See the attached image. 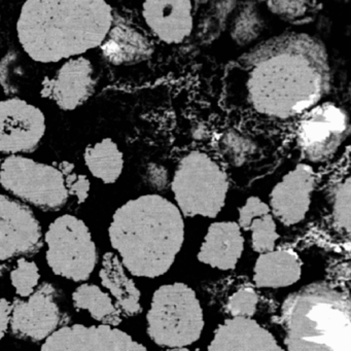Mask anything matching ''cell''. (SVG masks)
<instances>
[{
    "mask_svg": "<svg viewBox=\"0 0 351 351\" xmlns=\"http://www.w3.org/2000/svg\"><path fill=\"white\" fill-rule=\"evenodd\" d=\"M236 79L241 97L256 112L289 119L315 106L328 91V55L312 36L283 34L240 59Z\"/></svg>",
    "mask_w": 351,
    "mask_h": 351,
    "instance_id": "6da1fadb",
    "label": "cell"
},
{
    "mask_svg": "<svg viewBox=\"0 0 351 351\" xmlns=\"http://www.w3.org/2000/svg\"><path fill=\"white\" fill-rule=\"evenodd\" d=\"M95 87L93 66L81 57L65 62L52 79L46 77L40 95L54 101L62 110H73L90 99Z\"/></svg>",
    "mask_w": 351,
    "mask_h": 351,
    "instance_id": "5bb4252c",
    "label": "cell"
},
{
    "mask_svg": "<svg viewBox=\"0 0 351 351\" xmlns=\"http://www.w3.org/2000/svg\"><path fill=\"white\" fill-rule=\"evenodd\" d=\"M46 261L53 274L73 282H85L98 264V250L83 219L73 215L56 217L44 235Z\"/></svg>",
    "mask_w": 351,
    "mask_h": 351,
    "instance_id": "8992f818",
    "label": "cell"
},
{
    "mask_svg": "<svg viewBox=\"0 0 351 351\" xmlns=\"http://www.w3.org/2000/svg\"><path fill=\"white\" fill-rule=\"evenodd\" d=\"M12 287L19 298H27L40 285V273L38 264L26 256L18 258L15 268L10 273Z\"/></svg>",
    "mask_w": 351,
    "mask_h": 351,
    "instance_id": "cb8c5ba5",
    "label": "cell"
},
{
    "mask_svg": "<svg viewBox=\"0 0 351 351\" xmlns=\"http://www.w3.org/2000/svg\"><path fill=\"white\" fill-rule=\"evenodd\" d=\"M213 351L282 350L274 337L254 320L245 316H234L226 320L208 347Z\"/></svg>",
    "mask_w": 351,
    "mask_h": 351,
    "instance_id": "e0dca14e",
    "label": "cell"
},
{
    "mask_svg": "<svg viewBox=\"0 0 351 351\" xmlns=\"http://www.w3.org/2000/svg\"><path fill=\"white\" fill-rule=\"evenodd\" d=\"M282 322L289 350L351 349L350 301L330 285L316 283L289 295Z\"/></svg>",
    "mask_w": 351,
    "mask_h": 351,
    "instance_id": "277c9868",
    "label": "cell"
},
{
    "mask_svg": "<svg viewBox=\"0 0 351 351\" xmlns=\"http://www.w3.org/2000/svg\"><path fill=\"white\" fill-rule=\"evenodd\" d=\"M172 190L186 217H215L225 204L227 176L208 156L193 152L180 161Z\"/></svg>",
    "mask_w": 351,
    "mask_h": 351,
    "instance_id": "52a82bcc",
    "label": "cell"
},
{
    "mask_svg": "<svg viewBox=\"0 0 351 351\" xmlns=\"http://www.w3.org/2000/svg\"><path fill=\"white\" fill-rule=\"evenodd\" d=\"M118 254L106 252L99 270L100 282L108 291L122 314L134 316L141 311V291L127 275Z\"/></svg>",
    "mask_w": 351,
    "mask_h": 351,
    "instance_id": "ffe728a7",
    "label": "cell"
},
{
    "mask_svg": "<svg viewBox=\"0 0 351 351\" xmlns=\"http://www.w3.org/2000/svg\"><path fill=\"white\" fill-rule=\"evenodd\" d=\"M243 242L237 223H213L199 252V261L221 270L233 269L241 256Z\"/></svg>",
    "mask_w": 351,
    "mask_h": 351,
    "instance_id": "ac0fdd59",
    "label": "cell"
},
{
    "mask_svg": "<svg viewBox=\"0 0 351 351\" xmlns=\"http://www.w3.org/2000/svg\"><path fill=\"white\" fill-rule=\"evenodd\" d=\"M19 58L17 53L9 52L0 62V86L5 94H17L19 92L20 73Z\"/></svg>",
    "mask_w": 351,
    "mask_h": 351,
    "instance_id": "83f0119b",
    "label": "cell"
},
{
    "mask_svg": "<svg viewBox=\"0 0 351 351\" xmlns=\"http://www.w3.org/2000/svg\"><path fill=\"white\" fill-rule=\"evenodd\" d=\"M58 169L62 172L65 186L69 196L75 197L77 204H83L89 198L91 182L85 174L75 171V165L71 162L63 161L59 164Z\"/></svg>",
    "mask_w": 351,
    "mask_h": 351,
    "instance_id": "484cf974",
    "label": "cell"
},
{
    "mask_svg": "<svg viewBox=\"0 0 351 351\" xmlns=\"http://www.w3.org/2000/svg\"><path fill=\"white\" fill-rule=\"evenodd\" d=\"M273 11L287 17H298L306 11V0H268Z\"/></svg>",
    "mask_w": 351,
    "mask_h": 351,
    "instance_id": "4dcf8cb0",
    "label": "cell"
},
{
    "mask_svg": "<svg viewBox=\"0 0 351 351\" xmlns=\"http://www.w3.org/2000/svg\"><path fill=\"white\" fill-rule=\"evenodd\" d=\"M313 170L300 164L287 174L271 193V207L275 217L287 226L295 225L305 217L313 192Z\"/></svg>",
    "mask_w": 351,
    "mask_h": 351,
    "instance_id": "9a60e30c",
    "label": "cell"
},
{
    "mask_svg": "<svg viewBox=\"0 0 351 351\" xmlns=\"http://www.w3.org/2000/svg\"><path fill=\"white\" fill-rule=\"evenodd\" d=\"M100 48L108 61L114 65L141 62L153 52L149 40L121 19L112 20V27Z\"/></svg>",
    "mask_w": 351,
    "mask_h": 351,
    "instance_id": "d6986e66",
    "label": "cell"
},
{
    "mask_svg": "<svg viewBox=\"0 0 351 351\" xmlns=\"http://www.w3.org/2000/svg\"><path fill=\"white\" fill-rule=\"evenodd\" d=\"M46 133L42 110L19 98L0 101V153H34Z\"/></svg>",
    "mask_w": 351,
    "mask_h": 351,
    "instance_id": "7c38bea8",
    "label": "cell"
},
{
    "mask_svg": "<svg viewBox=\"0 0 351 351\" xmlns=\"http://www.w3.org/2000/svg\"><path fill=\"white\" fill-rule=\"evenodd\" d=\"M258 298L252 287H242L230 297L227 310L233 316L250 317L256 313Z\"/></svg>",
    "mask_w": 351,
    "mask_h": 351,
    "instance_id": "4316f807",
    "label": "cell"
},
{
    "mask_svg": "<svg viewBox=\"0 0 351 351\" xmlns=\"http://www.w3.org/2000/svg\"><path fill=\"white\" fill-rule=\"evenodd\" d=\"M334 217L337 227L350 232V180L339 186L335 196Z\"/></svg>",
    "mask_w": 351,
    "mask_h": 351,
    "instance_id": "f1b7e54d",
    "label": "cell"
},
{
    "mask_svg": "<svg viewBox=\"0 0 351 351\" xmlns=\"http://www.w3.org/2000/svg\"><path fill=\"white\" fill-rule=\"evenodd\" d=\"M270 208L266 203L262 202L258 197H250L245 205L239 210V227L248 230L254 217H262L269 213Z\"/></svg>",
    "mask_w": 351,
    "mask_h": 351,
    "instance_id": "f546056e",
    "label": "cell"
},
{
    "mask_svg": "<svg viewBox=\"0 0 351 351\" xmlns=\"http://www.w3.org/2000/svg\"><path fill=\"white\" fill-rule=\"evenodd\" d=\"M43 246L42 225L29 205L0 194V263L29 258Z\"/></svg>",
    "mask_w": 351,
    "mask_h": 351,
    "instance_id": "8fae6325",
    "label": "cell"
},
{
    "mask_svg": "<svg viewBox=\"0 0 351 351\" xmlns=\"http://www.w3.org/2000/svg\"><path fill=\"white\" fill-rule=\"evenodd\" d=\"M12 302L5 298H0V341L5 338L10 330Z\"/></svg>",
    "mask_w": 351,
    "mask_h": 351,
    "instance_id": "1f68e13d",
    "label": "cell"
},
{
    "mask_svg": "<svg viewBox=\"0 0 351 351\" xmlns=\"http://www.w3.org/2000/svg\"><path fill=\"white\" fill-rule=\"evenodd\" d=\"M1 162L3 161H1V158H0V166H1Z\"/></svg>",
    "mask_w": 351,
    "mask_h": 351,
    "instance_id": "d6a6232c",
    "label": "cell"
},
{
    "mask_svg": "<svg viewBox=\"0 0 351 351\" xmlns=\"http://www.w3.org/2000/svg\"><path fill=\"white\" fill-rule=\"evenodd\" d=\"M108 237L127 271L153 278L173 264L184 242V221L176 205L147 195L117 209Z\"/></svg>",
    "mask_w": 351,
    "mask_h": 351,
    "instance_id": "3957f363",
    "label": "cell"
},
{
    "mask_svg": "<svg viewBox=\"0 0 351 351\" xmlns=\"http://www.w3.org/2000/svg\"><path fill=\"white\" fill-rule=\"evenodd\" d=\"M0 184L18 200L44 211L60 210L69 198L58 167L20 155L1 162Z\"/></svg>",
    "mask_w": 351,
    "mask_h": 351,
    "instance_id": "ba28073f",
    "label": "cell"
},
{
    "mask_svg": "<svg viewBox=\"0 0 351 351\" xmlns=\"http://www.w3.org/2000/svg\"><path fill=\"white\" fill-rule=\"evenodd\" d=\"M204 326L196 293L184 283L163 285L154 293L147 334L160 346L180 349L196 342Z\"/></svg>",
    "mask_w": 351,
    "mask_h": 351,
    "instance_id": "5b68a950",
    "label": "cell"
},
{
    "mask_svg": "<svg viewBox=\"0 0 351 351\" xmlns=\"http://www.w3.org/2000/svg\"><path fill=\"white\" fill-rule=\"evenodd\" d=\"M73 307L77 311H87L96 322L117 326L122 322V312L110 293L99 285L81 282L71 293Z\"/></svg>",
    "mask_w": 351,
    "mask_h": 351,
    "instance_id": "7402d4cb",
    "label": "cell"
},
{
    "mask_svg": "<svg viewBox=\"0 0 351 351\" xmlns=\"http://www.w3.org/2000/svg\"><path fill=\"white\" fill-rule=\"evenodd\" d=\"M250 229L252 232V247L256 252H267L274 250L279 235L276 233V225L272 215L266 213L260 219H254Z\"/></svg>",
    "mask_w": 351,
    "mask_h": 351,
    "instance_id": "d4e9b609",
    "label": "cell"
},
{
    "mask_svg": "<svg viewBox=\"0 0 351 351\" xmlns=\"http://www.w3.org/2000/svg\"><path fill=\"white\" fill-rule=\"evenodd\" d=\"M143 17L152 32L167 44H180L192 32L191 0H145Z\"/></svg>",
    "mask_w": 351,
    "mask_h": 351,
    "instance_id": "2e32d148",
    "label": "cell"
},
{
    "mask_svg": "<svg viewBox=\"0 0 351 351\" xmlns=\"http://www.w3.org/2000/svg\"><path fill=\"white\" fill-rule=\"evenodd\" d=\"M63 322L58 291L51 282L40 283L29 297L15 298L12 302L10 330L20 340L44 342Z\"/></svg>",
    "mask_w": 351,
    "mask_h": 351,
    "instance_id": "9c48e42d",
    "label": "cell"
},
{
    "mask_svg": "<svg viewBox=\"0 0 351 351\" xmlns=\"http://www.w3.org/2000/svg\"><path fill=\"white\" fill-rule=\"evenodd\" d=\"M84 161L90 173L106 184L116 182L124 167L123 153L110 138L86 147Z\"/></svg>",
    "mask_w": 351,
    "mask_h": 351,
    "instance_id": "603a6c76",
    "label": "cell"
},
{
    "mask_svg": "<svg viewBox=\"0 0 351 351\" xmlns=\"http://www.w3.org/2000/svg\"><path fill=\"white\" fill-rule=\"evenodd\" d=\"M112 20L104 0H26L18 38L36 62H58L101 46Z\"/></svg>",
    "mask_w": 351,
    "mask_h": 351,
    "instance_id": "7a4b0ae2",
    "label": "cell"
},
{
    "mask_svg": "<svg viewBox=\"0 0 351 351\" xmlns=\"http://www.w3.org/2000/svg\"><path fill=\"white\" fill-rule=\"evenodd\" d=\"M301 276V261L289 250L265 252L256 261L254 280L258 287H289Z\"/></svg>",
    "mask_w": 351,
    "mask_h": 351,
    "instance_id": "44dd1931",
    "label": "cell"
},
{
    "mask_svg": "<svg viewBox=\"0 0 351 351\" xmlns=\"http://www.w3.org/2000/svg\"><path fill=\"white\" fill-rule=\"evenodd\" d=\"M44 351H145L127 332L110 324H63L43 342Z\"/></svg>",
    "mask_w": 351,
    "mask_h": 351,
    "instance_id": "4fadbf2b",
    "label": "cell"
},
{
    "mask_svg": "<svg viewBox=\"0 0 351 351\" xmlns=\"http://www.w3.org/2000/svg\"><path fill=\"white\" fill-rule=\"evenodd\" d=\"M349 132V119L334 104L313 106L298 128V145L306 159L322 162L330 159Z\"/></svg>",
    "mask_w": 351,
    "mask_h": 351,
    "instance_id": "30bf717a",
    "label": "cell"
}]
</instances>
